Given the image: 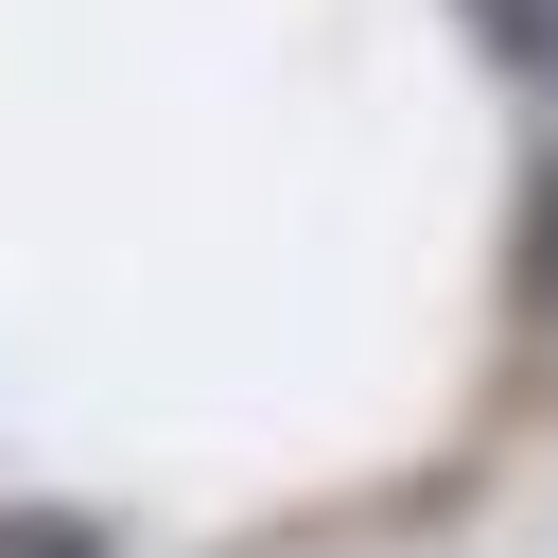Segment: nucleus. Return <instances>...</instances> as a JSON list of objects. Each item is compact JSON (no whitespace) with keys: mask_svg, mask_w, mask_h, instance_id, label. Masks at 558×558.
I'll list each match as a JSON object with an SVG mask.
<instances>
[{"mask_svg":"<svg viewBox=\"0 0 558 558\" xmlns=\"http://www.w3.org/2000/svg\"><path fill=\"white\" fill-rule=\"evenodd\" d=\"M471 35H488L523 87H558V0H471Z\"/></svg>","mask_w":558,"mask_h":558,"instance_id":"nucleus-1","label":"nucleus"},{"mask_svg":"<svg viewBox=\"0 0 558 558\" xmlns=\"http://www.w3.org/2000/svg\"><path fill=\"white\" fill-rule=\"evenodd\" d=\"M0 558H105L87 506H0Z\"/></svg>","mask_w":558,"mask_h":558,"instance_id":"nucleus-2","label":"nucleus"},{"mask_svg":"<svg viewBox=\"0 0 558 558\" xmlns=\"http://www.w3.org/2000/svg\"><path fill=\"white\" fill-rule=\"evenodd\" d=\"M523 296H541V331H558V157H541V192H523Z\"/></svg>","mask_w":558,"mask_h":558,"instance_id":"nucleus-3","label":"nucleus"}]
</instances>
